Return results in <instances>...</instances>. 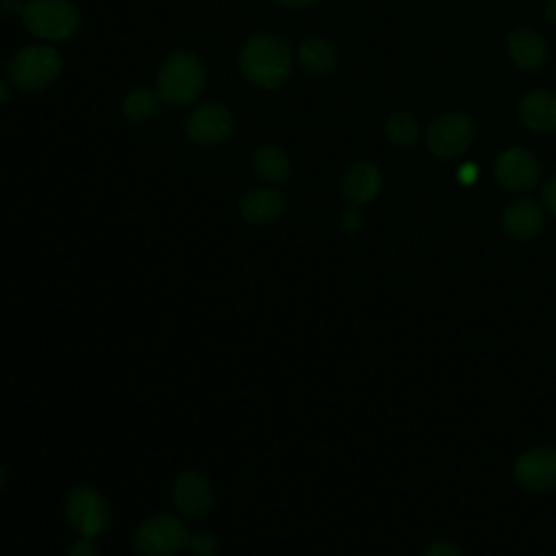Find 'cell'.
<instances>
[{"instance_id": "7", "label": "cell", "mask_w": 556, "mask_h": 556, "mask_svg": "<svg viewBox=\"0 0 556 556\" xmlns=\"http://www.w3.org/2000/svg\"><path fill=\"white\" fill-rule=\"evenodd\" d=\"M476 135L473 122L465 113H445L426 130L428 150L439 159H454L467 152Z\"/></svg>"}, {"instance_id": "28", "label": "cell", "mask_w": 556, "mask_h": 556, "mask_svg": "<svg viewBox=\"0 0 556 556\" xmlns=\"http://www.w3.org/2000/svg\"><path fill=\"white\" fill-rule=\"evenodd\" d=\"M282 7H289V9H304L308 4H313L315 0H278Z\"/></svg>"}, {"instance_id": "29", "label": "cell", "mask_w": 556, "mask_h": 556, "mask_svg": "<svg viewBox=\"0 0 556 556\" xmlns=\"http://www.w3.org/2000/svg\"><path fill=\"white\" fill-rule=\"evenodd\" d=\"M545 17H547L552 24H556V0H547V2H545Z\"/></svg>"}, {"instance_id": "10", "label": "cell", "mask_w": 556, "mask_h": 556, "mask_svg": "<svg viewBox=\"0 0 556 556\" xmlns=\"http://www.w3.org/2000/svg\"><path fill=\"white\" fill-rule=\"evenodd\" d=\"M513 476L526 491L543 493L556 486V447H532L513 467Z\"/></svg>"}, {"instance_id": "26", "label": "cell", "mask_w": 556, "mask_h": 556, "mask_svg": "<svg viewBox=\"0 0 556 556\" xmlns=\"http://www.w3.org/2000/svg\"><path fill=\"white\" fill-rule=\"evenodd\" d=\"M24 0H0V13L7 15V17H13V15H22L24 11Z\"/></svg>"}, {"instance_id": "16", "label": "cell", "mask_w": 556, "mask_h": 556, "mask_svg": "<svg viewBox=\"0 0 556 556\" xmlns=\"http://www.w3.org/2000/svg\"><path fill=\"white\" fill-rule=\"evenodd\" d=\"M508 54L521 70H536L547 59V41L532 28H517L508 35Z\"/></svg>"}, {"instance_id": "14", "label": "cell", "mask_w": 556, "mask_h": 556, "mask_svg": "<svg viewBox=\"0 0 556 556\" xmlns=\"http://www.w3.org/2000/svg\"><path fill=\"white\" fill-rule=\"evenodd\" d=\"M380 187H382V174L376 165H371L367 161H358V163L350 165L343 174V180H341L343 195L354 206L374 200L378 195Z\"/></svg>"}, {"instance_id": "13", "label": "cell", "mask_w": 556, "mask_h": 556, "mask_svg": "<svg viewBox=\"0 0 556 556\" xmlns=\"http://www.w3.org/2000/svg\"><path fill=\"white\" fill-rule=\"evenodd\" d=\"M543 224H545L543 208L539 206V202H534L530 198H519V200L510 202L502 213L504 230L513 239H519V241L536 237L541 232Z\"/></svg>"}, {"instance_id": "27", "label": "cell", "mask_w": 556, "mask_h": 556, "mask_svg": "<svg viewBox=\"0 0 556 556\" xmlns=\"http://www.w3.org/2000/svg\"><path fill=\"white\" fill-rule=\"evenodd\" d=\"M478 178V167L473 163H465L460 169H458V180L463 185H471L473 180Z\"/></svg>"}, {"instance_id": "2", "label": "cell", "mask_w": 556, "mask_h": 556, "mask_svg": "<svg viewBox=\"0 0 556 556\" xmlns=\"http://www.w3.org/2000/svg\"><path fill=\"white\" fill-rule=\"evenodd\" d=\"M204 83L202 61L191 50H176L159 67L156 93L165 104L180 106L198 100Z\"/></svg>"}, {"instance_id": "5", "label": "cell", "mask_w": 556, "mask_h": 556, "mask_svg": "<svg viewBox=\"0 0 556 556\" xmlns=\"http://www.w3.org/2000/svg\"><path fill=\"white\" fill-rule=\"evenodd\" d=\"M189 530L174 515H154L143 519L135 530V547L143 556H176L187 547Z\"/></svg>"}, {"instance_id": "30", "label": "cell", "mask_w": 556, "mask_h": 556, "mask_svg": "<svg viewBox=\"0 0 556 556\" xmlns=\"http://www.w3.org/2000/svg\"><path fill=\"white\" fill-rule=\"evenodd\" d=\"M7 98H9V85L0 78V106L7 102Z\"/></svg>"}, {"instance_id": "24", "label": "cell", "mask_w": 556, "mask_h": 556, "mask_svg": "<svg viewBox=\"0 0 556 556\" xmlns=\"http://www.w3.org/2000/svg\"><path fill=\"white\" fill-rule=\"evenodd\" d=\"M67 556H100L98 554V547L93 543L91 536H83L78 539L72 547H70V554Z\"/></svg>"}, {"instance_id": "12", "label": "cell", "mask_w": 556, "mask_h": 556, "mask_svg": "<svg viewBox=\"0 0 556 556\" xmlns=\"http://www.w3.org/2000/svg\"><path fill=\"white\" fill-rule=\"evenodd\" d=\"M285 211V195L276 187L248 189L239 200V213L248 224H269Z\"/></svg>"}, {"instance_id": "1", "label": "cell", "mask_w": 556, "mask_h": 556, "mask_svg": "<svg viewBox=\"0 0 556 556\" xmlns=\"http://www.w3.org/2000/svg\"><path fill=\"white\" fill-rule=\"evenodd\" d=\"M293 54L289 43L269 33L252 35L239 52L243 78L258 89H276L291 76Z\"/></svg>"}, {"instance_id": "9", "label": "cell", "mask_w": 556, "mask_h": 556, "mask_svg": "<svg viewBox=\"0 0 556 556\" xmlns=\"http://www.w3.org/2000/svg\"><path fill=\"white\" fill-rule=\"evenodd\" d=\"M235 130L232 113L219 102H204L195 106L187 117V135L193 143L217 146L226 141Z\"/></svg>"}, {"instance_id": "23", "label": "cell", "mask_w": 556, "mask_h": 556, "mask_svg": "<svg viewBox=\"0 0 556 556\" xmlns=\"http://www.w3.org/2000/svg\"><path fill=\"white\" fill-rule=\"evenodd\" d=\"M424 556H463V552L450 541H434L426 547Z\"/></svg>"}, {"instance_id": "25", "label": "cell", "mask_w": 556, "mask_h": 556, "mask_svg": "<svg viewBox=\"0 0 556 556\" xmlns=\"http://www.w3.org/2000/svg\"><path fill=\"white\" fill-rule=\"evenodd\" d=\"M341 226L345 232H356L361 226H363V215L361 211L354 206V208H348L341 217Z\"/></svg>"}, {"instance_id": "18", "label": "cell", "mask_w": 556, "mask_h": 556, "mask_svg": "<svg viewBox=\"0 0 556 556\" xmlns=\"http://www.w3.org/2000/svg\"><path fill=\"white\" fill-rule=\"evenodd\" d=\"M252 165H254L256 174L269 182H282L291 174V161H289L287 152L276 146H261L252 154Z\"/></svg>"}, {"instance_id": "8", "label": "cell", "mask_w": 556, "mask_h": 556, "mask_svg": "<svg viewBox=\"0 0 556 556\" xmlns=\"http://www.w3.org/2000/svg\"><path fill=\"white\" fill-rule=\"evenodd\" d=\"M495 180L506 191H528L539 182L541 165L536 156L526 148H508L495 156L493 163Z\"/></svg>"}, {"instance_id": "17", "label": "cell", "mask_w": 556, "mask_h": 556, "mask_svg": "<svg viewBox=\"0 0 556 556\" xmlns=\"http://www.w3.org/2000/svg\"><path fill=\"white\" fill-rule=\"evenodd\" d=\"M298 61L308 74L326 76V74L334 72L339 56L330 41H326L321 37H308V39L300 41V46H298Z\"/></svg>"}, {"instance_id": "4", "label": "cell", "mask_w": 556, "mask_h": 556, "mask_svg": "<svg viewBox=\"0 0 556 556\" xmlns=\"http://www.w3.org/2000/svg\"><path fill=\"white\" fill-rule=\"evenodd\" d=\"M20 17L43 41H65L80 28V13L70 0H26Z\"/></svg>"}, {"instance_id": "20", "label": "cell", "mask_w": 556, "mask_h": 556, "mask_svg": "<svg viewBox=\"0 0 556 556\" xmlns=\"http://www.w3.org/2000/svg\"><path fill=\"white\" fill-rule=\"evenodd\" d=\"M384 132L395 146H413L419 139V124L410 113H391L384 122Z\"/></svg>"}, {"instance_id": "21", "label": "cell", "mask_w": 556, "mask_h": 556, "mask_svg": "<svg viewBox=\"0 0 556 556\" xmlns=\"http://www.w3.org/2000/svg\"><path fill=\"white\" fill-rule=\"evenodd\" d=\"M187 549H191L195 556H213L217 552V539L215 534L200 530L195 534H189Z\"/></svg>"}, {"instance_id": "15", "label": "cell", "mask_w": 556, "mask_h": 556, "mask_svg": "<svg viewBox=\"0 0 556 556\" xmlns=\"http://www.w3.org/2000/svg\"><path fill=\"white\" fill-rule=\"evenodd\" d=\"M519 119L530 130L554 132L556 130V93L547 89H536L523 96L519 102Z\"/></svg>"}, {"instance_id": "11", "label": "cell", "mask_w": 556, "mask_h": 556, "mask_svg": "<svg viewBox=\"0 0 556 556\" xmlns=\"http://www.w3.org/2000/svg\"><path fill=\"white\" fill-rule=\"evenodd\" d=\"M172 500L182 517L198 519L208 513L213 504V493L208 480L198 471H185L176 478L172 489Z\"/></svg>"}, {"instance_id": "6", "label": "cell", "mask_w": 556, "mask_h": 556, "mask_svg": "<svg viewBox=\"0 0 556 556\" xmlns=\"http://www.w3.org/2000/svg\"><path fill=\"white\" fill-rule=\"evenodd\" d=\"M65 515L80 536L96 539L111 521L109 502L91 486H76L65 500Z\"/></svg>"}, {"instance_id": "3", "label": "cell", "mask_w": 556, "mask_h": 556, "mask_svg": "<svg viewBox=\"0 0 556 556\" xmlns=\"http://www.w3.org/2000/svg\"><path fill=\"white\" fill-rule=\"evenodd\" d=\"M63 70V59L48 43H30L20 48L9 61V78L20 91H41L52 85Z\"/></svg>"}, {"instance_id": "31", "label": "cell", "mask_w": 556, "mask_h": 556, "mask_svg": "<svg viewBox=\"0 0 556 556\" xmlns=\"http://www.w3.org/2000/svg\"><path fill=\"white\" fill-rule=\"evenodd\" d=\"M2 486H4V469L0 467V489H2Z\"/></svg>"}, {"instance_id": "19", "label": "cell", "mask_w": 556, "mask_h": 556, "mask_svg": "<svg viewBox=\"0 0 556 556\" xmlns=\"http://www.w3.org/2000/svg\"><path fill=\"white\" fill-rule=\"evenodd\" d=\"M161 98L156 93V89H148V87H137L132 89L124 102H122V113L126 119L130 122H146L150 117L156 115L159 106H161Z\"/></svg>"}, {"instance_id": "22", "label": "cell", "mask_w": 556, "mask_h": 556, "mask_svg": "<svg viewBox=\"0 0 556 556\" xmlns=\"http://www.w3.org/2000/svg\"><path fill=\"white\" fill-rule=\"evenodd\" d=\"M541 202H543L545 211L556 217V174H552V176L545 180L543 191H541Z\"/></svg>"}]
</instances>
